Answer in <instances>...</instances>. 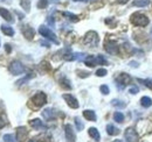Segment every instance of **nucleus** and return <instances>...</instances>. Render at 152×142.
I'll use <instances>...</instances> for the list:
<instances>
[{
    "mask_svg": "<svg viewBox=\"0 0 152 142\" xmlns=\"http://www.w3.org/2000/svg\"><path fill=\"white\" fill-rule=\"evenodd\" d=\"M130 21L132 22L134 26L137 27H146L150 22L149 18L142 13H133L132 15L130 17Z\"/></svg>",
    "mask_w": 152,
    "mask_h": 142,
    "instance_id": "obj_1",
    "label": "nucleus"
},
{
    "mask_svg": "<svg viewBox=\"0 0 152 142\" xmlns=\"http://www.w3.org/2000/svg\"><path fill=\"white\" fill-rule=\"evenodd\" d=\"M98 35L97 33L94 32V30H90L88 32L86 36H84V44H87L88 47H91V48H96L98 46Z\"/></svg>",
    "mask_w": 152,
    "mask_h": 142,
    "instance_id": "obj_2",
    "label": "nucleus"
},
{
    "mask_svg": "<svg viewBox=\"0 0 152 142\" xmlns=\"http://www.w3.org/2000/svg\"><path fill=\"white\" fill-rule=\"evenodd\" d=\"M39 33L43 36V37H46L47 40H49V41H52L53 43H55V44H58V43H60L58 40H57L56 35H55L49 28H47L46 26H41V27L39 28Z\"/></svg>",
    "mask_w": 152,
    "mask_h": 142,
    "instance_id": "obj_3",
    "label": "nucleus"
},
{
    "mask_svg": "<svg viewBox=\"0 0 152 142\" xmlns=\"http://www.w3.org/2000/svg\"><path fill=\"white\" fill-rule=\"evenodd\" d=\"M8 70L12 75H21L25 72V67L22 65V63H20L19 61H13L10 67H8Z\"/></svg>",
    "mask_w": 152,
    "mask_h": 142,
    "instance_id": "obj_4",
    "label": "nucleus"
},
{
    "mask_svg": "<svg viewBox=\"0 0 152 142\" xmlns=\"http://www.w3.org/2000/svg\"><path fill=\"white\" fill-rule=\"evenodd\" d=\"M130 82H131V77L128 73H124V72L118 75V77L116 78V83H117V86L119 89H124L128 84H130Z\"/></svg>",
    "mask_w": 152,
    "mask_h": 142,
    "instance_id": "obj_5",
    "label": "nucleus"
},
{
    "mask_svg": "<svg viewBox=\"0 0 152 142\" xmlns=\"http://www.w3.org/2000/svg\"><path fill=\"white\" fill-rule=\"evenodd\" d=\"M32 103L37 107L43 106V105L47 103V96H46V93H43V92H38L37 94H34L33 98H32Z\"/></svg>",
    "mask_w": 152,
    "mask_h": 142,
    "instance_id": "obj_6",
    "label": "nucleus"
},
{
    "mask_svg": "<svg viewBox=\"0 0 152 142\" xmlns=\"http://www.w3.org/2000/svg\"><path fill=\"white\" fill-rule=\"evenodd\" d=\"M104 49L107 50V53L111 54V55H117L118 54V44L116 41H107L104 44Z\"/></svg>",
    "mask_w": 152,
    "mask_h": 142,
    "instance_id": "obj_7",
    "label": "nucleus"
},
{
    "mask_svg": "<svg viewBox=\"0 0 152 142\" xmlns=\"http://www.w3.org/2000/svg\"><path fill=\"white\" fill-rule=\"evenodd\" d=\"M64 133H66L67 142H75L76 141L75 130L73 129L72 125H66V126H64Z\"/></svg>",
    "mask_w": 152,
    "mask_h": 142,
    "instance_id": "obj_8",
    "label": "nucleus"
},
{
    "mask_svg": "<svg viewBox=\"0 0 152 142\" xmlns=\"http://www.w3.org/2000/svg\"><path fill=\"white\" fill-rule=\"evenodd\" d=\"M126 142H137L138 141V134L133 128H128L124 133Z\"/></svg>",
    "mask_w": 152,
    "mask_h": 142,
    "instance_id": "obj_9",
    "label": "nucleus"
},
{
    "mask_svg": "<svg viewBox=\"0 0 152 142\" xmlns=\"http://www.w3.org/2000/svg\"><path fill=\"white\" fill-rule=\"evenodd\" d=\"M63 99L66 100V103L68 104V106L74 108V109L80 107V104H78L77 99H76L74 96H72V94H63Z\"/></svg>",
    "mask_w": 152,
    "mask_h": 142,
    "instance_id": "obj_10",
    "label": "nucleus"
},
{
    "mask_svg": "<svg viewBox=\"0 0 152 142\" xmlns=\"http://www.w3.org/2000/svg\"><path fill=\"white\" fill-rule=\"evenodd\" d=\"M21 32H22L23 36H25L27 40H32V38L34 37V35H35L34 29H33L31 26H28V25L22 26V27H21Z\"/></svg>",
    "mask_w": 152,
    "mask_h": 142,
    "instance_id": "obj_11",
    "label": "nucleus"
},
{
    "mask_svg": "<svg viewBox=\"0 0 152 142\" xmlns=\"http://www.w3.org/2000/svg\"><path fill=\"white\" fill-rule=\"evenodd\" d=\"M27 135H28V130H27L26 127L20 126V127L17 128V140L19 142L23 141V140L27 138Z\"/></svg>",
    "mask_w": 152,
    "mask_h": 142,
    "instance_id": "obj_12",
    "label": "nucleus"
},
{
    "mask_svg": "<svg viewBox=\"0 0 152 142\" xmlns=\"http://www.w3.org/2000/svg\"><path fill=\"white\" fill-rule=\"evenodd\" d=\"M29 125L32 126V128L37 129V130H41V129H47V126L43 124L40 119H33L29 121Z\"/></svg>",
    "mask_w": 152,
    "mask_h": 142,
    "instance_id": "obj_13",
    "label": "nucleus"
},
{
    "mask_svg": "<svg viewBox=\"0 0 152 142\" xmlns=\"http://www.w3.org/2000/svg\"><path fill=\"white\" fill-rule=\"evenodd\" d=\"M42 117L46 119V120H53L56 118V112L53 109V108H46L43 112H42Z\"/></svg>",
    "mask_w": 152,
    "mask_h": 142,
    "instance_id": "obj_14",
    "label": "nucleus"
},
{
    "mask_svg": "<svg viewBox=\"0 0 152 142\" xmlns=\"http://www.w3.org/2000/svg\"><path fill=\"white\" fill-rule=\"evenodd\" d=\"M84 63H86L88 67H90V68H94L96 65H98V63H97V57H96V56H87V57L84 58Z\"/></svg>",
    "mask_w": 152,
    "mask_h": 142,
    "instance_id": "obj_15",
    "label": "nucleus"
},
{
    "mask_svg": "<svg viewBox=\"0 0 152 142\" xmlns=\"http://www.w3.org/2000/svg\"><path fill=\"white\" fill-rule=\"evenodd\" d=\"M0 15L5 19L7 22H13V17H12V14L10 13L8 9H6V8H0Z\"/></svg>",
    "mask_w": 152,
    "mask_h": 142,
    "instance_id": "obj_16",
    "label": "nucleus"
},
{
    "mask_svg": "<svg viewBox=\"0 0 152 142\" xmlns=\"http://www.w3.org/2000/svg\"><path fill=\"white\" fill-rule=\"evenodd\" d=\"M83 117L87 119V120H89V121H96V114L94 111H91V109H86V111H83Z\"/></svg>",
    "mask_w": 152,
    "mask_h": 142,
    "instance_id": "obj_17",
    "label": "nucleus"
},
{
    "mask_svg": "<svg viewBox=\"0 0 152 142\" xmlns=\"http://www.w3.org/2000/svg\"><path fill=\"white\" fill-rule=\"evenodd\" d=\"M88 133H89V135L96 140V141H99V139H101V135H99V132L96 129L95 127H91V128H89V130H88Z\"/></svg>",
    "mask_w": 152,
    "mask_h": 142,
    "instance_id": "obj_18",
    "label": "nucleus"
},
{
    "mask_svg": "<svg viewBox=\"0 0 152 142\" xmlns=\"http://www.w3.org/2000/svg\"><path fill=\"white\" fill-rule=\"evenodd\" d=\"M107 133L109 134V135H118L119 134V129L118 128H116L114 125H108L107 126Z\"/></svg>",
    "mask_w": 152,
    "mask_h": 142,
    "instance_id": "obj_19",
    "label": "nucleus"
},
{
    "mask_svg": "<svg viewBox=\"0 0 152 142\" xmlns=\"http://www.w3.org/2000/svg\"><path fill=\"white\" fill-rule=\"evenodd\" d=\"M1 32L7 36L14 35V29H13L12 27H10V26H4V25H2V26H1Z\"/></svg>",
    "mask_w": 152,
    "mask_h": 142,
    "instance_id": "obj_20",
    "label": "nucleus"
},
{
    "mask_svg": "<svg viewBox=\"0 0 152 142\" xmlns=\"http://www.w3.org/2000/svg\"><path fill=\"white\" fill-rule=\"evenodd\" d=\"M140 105L143 107H145V108H148V107H151L152 106V99L150 97H142V99H140Z\"/></svg>",
    "mask_w": 152,
    "mask_h": 142,
    "instance_id": "obj_21",
    "label": "nucleus"
},
{
    "mask_svg": "<svg viewBox=\"0 0 152 142\" xmlns=\"http://www.w3.org/2000/svg\"><path fill=\"white\" fill-rule=\"evenodd\" d=\"M60 84H61V86H62V88H64V89H67V90L72 89V85H70L69 79H68V78H66L64 76L60 79Z\"/></svg>",
    "mask_w": 152,
    "mask_h": 142,
    "instance_id": "obj_22",
    "label": "nucleus"
},
{
    "mask_svg": "<svg viewBox=\"0 0 152 142\" xmlns=\"http://www.w3.org/2000/svg\"><path fill=\"white\" fill-rule=\"evenodd\" d=\"M20 5L26 12H29V9H31V0H20Z\"/></svg>",
    "mask_w": 152,
    "mask_h": 142,
    "instance_id": "obj_23",
    "label": "nucleus"
},
{
    "mask_svg": "<svg viewBox=\"0 0 152 142\" xmlns=\"http://www.w3.org/2000/svg\"><path fill=\"white\" fill-rule=\"evenodd\" d=\"M114 120L116 122H123L124 121V114L122 112H115L114 114Z\"/></svg>",
    "mask_w": 152,
    "mask_h": 142,
    "instance_id": "obj_24",
    "label": "nucleus"
},
{
    "mask_svg": "<svg viewBox=\"0 0 152 142\" xmlns=\"http://www.w3.org/2000/svg\"><path fill=\"white\" fill-rule=\"evenodd\" d=\"M149 4H150V0H137V1L132 2L133 6H138V7H145Z\"/></svg>",
    "mask_w": 152,
    "mask_h": 142,
    "instance_id": "obj_25",
    "label": "nucleus"
},
{
    "mask_svg": "<svg viewBox=\"0 0 152 142\" xmlns=\"http://www.w3.org/2000/svg\"><path fill=\"white\" fill-rule=\"evenodd\" d=\"M139 83H142L143 85H145L146 88H149L150 90H152V79H140V78H138L137 79Z\"/></svg>",
    "mask_w": 152,
    "mask_h": 142,
    "instance_id": "obj_26",
    "label": "nucleus"
},
{
    "mask_svg": "<svg viewBox=\"0 0 152 142\" xmlns=\"http://www.w3.org/2000/svg\"><path fill=\"white\" fill-rule=\"evenodd\" d=\"M111 105L115 107H121V108H123V107L126 106V104L124 103V101H122V100H118V99H114L113 101H111Z\"/></svg>",
    "mask_w": 152,
    "mask_h": 142,
    "instance_id": "obj_27",
    "label": "nucleus"
},
{
    "mask_svg": "<svg viewBox=\"0 0 152 142\" xmlns=\"http://www.w3.org/2000/svg\"><path fill=\"white\" fill-rule=\"evenodd\" d=\"M96 57H97V63H98V65H105V64H108V62H107V59L104 58L103 55H97Z\"/></svg>",
    "mask_w": 152,
    "mask_h": 142,
    "instance_id": "obj_28",
    "label": "nucleus"
},
{
    "mask_svg": "<svg viewBox=\"0 0 152 142\" xmlns=\"http://www.w3.org/2000/svg\"><path fill=\"white\" fill-rule=\"evenodd\" d=\"M63 15H64V17H67V18H69V20H72V21H74V22L78 21V17L75 15V14L69 13V12H64V13H63Z\"/></svg>",
    "mask_w": 152,
    "mask_h": 142,
    "instance_id": "obj_29",
    "label": "nucleus"
},
{
    "mask_svg": "<svg viewBox=\"0 0 152 142\" xmlns=\"http://www.w3.org/2000/svg\"><path fill=\"white\" fill-rule=\"evenodd\" d=\"M75 125H76L77 130H82V129L84 128V125H83V122H82V121L80 120V118H77V117L75 118Z\"/></svg>",
    "mask_w": 152,
    "mask_h": 142,
    "instance_id": "obj_30",
    "label": "nucleus"
},
{
    "mask_svg": "<svg viewBox=\"0 0 152 142\" xmlns=\"http://www.w3.org/2000/svg\"><path fill=\"white\" fill-rule=\"evenodd\" d=\"M2 139L5 142H15V138L12 134H5Z\"/></svg>",
    "mask_w": 152,
    "mask_h": 142,
    "instance_id": "obj_31",
    "label": "nucleus"
},
{
    "mask_svg": "<svg viewBox=\"0 0 152 142\" xmlns=\"http://www.w3.org/2000/svg\"><path fill=\"white\" fill-rule=\"evenodd\" d=\"M48 6V0H39L38 8H46Z\"/></svg>",
    "mask_w": 152,
    "mask_h": 142,
    "instance_id": "obj_32",
    "label": "nucleus"
},
{
    "mask_svg": "<svg viewBox=\"0 0 152 142\" xmlns=\"http://www.w3.org/2000/svg\"><path fill=\"white\" fill-rule=\"evenodd\" d=\"M107 73H108L107 69H98L96 71V76H98V77H104Z\"/></svg>",
    "mask_w": 152,
    "mask_h": 142,
    "instance_id": "obj_33",
    "label": "nucleus"
},
{
    "mask_svg": "<svg viewBox=\"0 0 152 142\" xmlns=\"http://www.w3.org/2000/svg\"><path fill=\"white\" fill-rule=\"evenodd\" d=\"M99 90H101V92H102L103 94H109V92H110L109 86H107V85H102V86L99 88Z\"/></svg>",
    "mask_w": 152,
    "mask_h": 142,
    "instance_id": "obj_34",
    "label": "nucleus"
},
{
    "mask_svg": "<svg viewBox=\"0 0 152 142\" xmlns=\"http://www.w3.org/2000/svg\"><path fill=\"white\" fill-rule=\"evenodd\" d=\"M31 77H32L31 75H29V76H27V77H25L23 79H21V80H19V82H17V84H18V85H21L22 83H26V82H27V80H28V79H29Z\"/></svg>",
    "mask_w": 152,
    "mask_h": 142,
    "instance_id": "obj_35",
    "label": "nucleus"
},
{
    "mask_svg": "<svg viewBox=\"0 0 152 142\" xmlns=\"http://www.w3.org/2000/svg\"><path fill=\"white\" fill-rule=\"evenodd\" d=\"M5 126H6V121H5V119L2 118V115H0V129L4 128Z\"/></svg>",
    "mask_w": 152,
    "mask_h": 142,
    "instance_id": "obj_36",
    "label": "nucleus"
},
{
    "mask_svg": "<svg viewBox=\"0 0 152 142\" xmlns=\"http://www.w3.org/2000/svg\"><path fill=\"white\" fill-rule=\"evenodd\" d=\"M138 91H139V89L134 86V88H131V89H130V93H131V94H136V93H138Z\"/></svg>",
    "mask_w": 152,
    "mask_h": 142,
    "instance_id": "obj_37",
    "label": "nucleus"
},
{
    "mask_svg": "<svg viewBox=\"0 0 152 142\" xmlns=\"http://www.w3.org/2000/svg\"><path fill=\"white\" fill-rule=\"evenodd\" d=\"M5 49H6V51H7V53H11V50H12L10 44H5Z\"/></svg>",
    "mask_w": 152,
    "mask_h": 142,
    "instance_id": "obj_38",
    "label": "nucleus"
},
{
    "mask_svg": "<svg viewBox=\"0 0 152 142\" xmlns=\"http://www.w3.org/2000/svg\"><path fill=\"white\" fill-rule=\"evenodd\" d=\"M130 65H131L132 68H138V63H137V62H130Z\"/></svg>",
    "mask_w": 152,
    "mask_h": 142,
    "instance_id": "obj_39",
    "label": "nucleus"
},
{
    "mask_svg": "<svg viewBox=\"0 0 152 142\" xmlns=\"http://www.w3.org/2000/svg\"><path fill=\"white\" fill-rule=\"evenodd\" d=\"M117 1H118L119 4H126V2L129 1V0H117Z\"/></svg>",
    "mask_w": 152,
    "mask_h": 142,
    "instance_id": "obj_40",
    "label": "nucleus"
},
{
    "mask_svg": "<svg viewBox=\"0 0 152 142\" xmlns=\"http://www.w3.org/2000/svg\"><path fill=\"white\" fill-rule=\"evenodd\" d=\"M74 1H89V0H74Z\"/></svg>",
    "mask_w": 152,
    "mask_h": 142,
    "instance_id": "obj_41",
    "label": "nucleus"
},
{
    "mask_svg": "<svg viewBox=\"0 0 152 142\" xmlns=\"http://www.w3.org/2000/svg\"><path fill=\"white\" fill-rule=\"evenodd\" d=\"M113 142H123L122 140H115V141H113Z\"/></svg>",
    "mask_w": 152,
    "mask_h": 142,
    "instance_id": "obj_42",
    "label": "nucleus"
},
{
    "mask_svg": "<svg viewBox=\"0 0 152 142\" xmlns=\"http://www.w3.org/2000/svg\"><path fill=\"white\" fill-rule=\"evenodd\" d=\"M28 142H35V140H29Z\"/></svg>",
    "mask_w": 152,
    "mask_h": 142,
    "instance_id": "obj_43",
    "label": "nucleus"
}]
</instances>
